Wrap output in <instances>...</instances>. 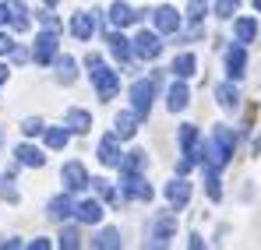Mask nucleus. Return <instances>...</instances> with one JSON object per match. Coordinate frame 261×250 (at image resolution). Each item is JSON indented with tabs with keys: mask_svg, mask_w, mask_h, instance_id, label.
Wrapping results in <instances>:
<instances>
[{
	"mask_svg": "<svg viewBox=\"0 0 261 250\" xmlns=\"http://www.w3.org/2000/svg\"><path fill=\"white\" fill-rule=\"evenodd\" d=\"M92 85H95V95H99L102 102H110V99L120 92V74L110 71V67H95V71H92Z\"/></svg>",
	"mask_w": 261,
	"mask_h": 250,
	"instance_id": "nucleus-3",
	"label": "nucleus"
},
{
	"mask_svg": "<svg viewBox=\"0 0 261 250\" xmlns=\"http://www.w3.org/2000/svg\"><path fill=\"white\" fill-rule=\"evenodd\" d=\"M106 42H110V53H113L120 64H127L130 57H134V42H130L124 32H110V39H106Z\"/></svg>",
	"mask_w": 261,
	"mask_h": 250,
	"instance_id": "nucleus-16",
	"label": "nucleus"
},
{
	"mask_svg": "<svg viewBox=\"0 0 261 250\" xmlns=\"http://www.w3.org/2000/svg\"><path fill=\"white\" fill-rule=\"evenodd\" d=\"M254 7H258V11H261V0H254Z\"/></svg>",
	"mask_w": 261,
	"mask_h": 250,
	"instance_id": "nucleus-44",
	"label": "nucleus"
},
{
	"mask_svg": "<svg viewBox=\"0 0 261 250\" xmlns=\"http://www.w3.org/2000/svg\"><path fill=\"white\" fill-rule=\"evenodd\" d=\"M14 159H18L21 166H32V169L46 166V155L36 148V145H18V148H14Z\"/></svg>",
	"mask_w": 261,
	"mask_h": 250,
	"instance_id": "nucleus-19",
	"label": "nucleus"
},
{
	"mask_svg": "<svg viewBox=\"0 0 261 250\" xmlns=\"http://www.w3.org/2000/svg\"><path fill=\"white\" fill-rule=\"evenodd\" d=\"M7 7H11V25H14V32H29V11H25V4L21 0H7Z\"/></svg>",
	"mask_w": 261,
	"mask_h": 250,
	"instance_id": "nucleus-23",
	"label": "nucleus"
},
{
	"mask_svg": "<svg viewBox=\"0 0 261 250\" xmlns=\"http://www.w3.org/2000/svg\"><path fill=\"white\" fill-rule=\"evenodd\" d=\"M74 218H78L82 226H95V222H102V205H99L95 198H85V201L74 205Z\"/></svg>",
	"mask_w": 261,
	"mask_h": 250,
	"instance_id": "nucleus-11",
	"label": "nucleus"
},
{
	"mask_svg": "<svg viewBox=\"0 0 261 250\" xmlns=\"http://www.w3.org/2000/svg\"><path fill=\"white\" fill-rule=\"evenodd\" d=\"M43 4H46V7H57V4H60V0H43Z\"/></svg>",
	"mask_w": 261,
	"mask_h": 250,
	"instance_id": "nucleus-43",
	"label": "nucleus"
},
{
	"mask_svg": "<svg viewBox=\"0 0 261 250\" xmlns=\"http://www.w3.org/2000/svg\"><path fill=\"white\" fill-rule=\"evenodd\" d=\"M141 14H145V11H134L124 0H117V4L110 7V25H113V29H127L134 21H141Z\"/></svg>",
	"mask_w": 261,
	"mask_h": 250,
	"instance_id": "nucleus-9",
	"label": "nucleus"
},
{
	"mask_svg": "<svg viewBox=\"0 0 261 250\" xmlns=\"http://www.w3.org/2000/svg\"><path fill=\"white\" fill-rule=\"evenodd\" d=\"M187 102H191V92H187L184 78H176V81L170 85V92H166V106H170V113H184Z\"/></svg>",
	"mask_w": 261,
	"mask_h": 250,
	"instance_id": "nucleus-12",
	"label": "nucleus"
},
{
	"mask_svg": "<svg viewBox=\"0 0 261 250\" xmlns=\"http://www.w3.org/2000/svg\"><path fill=\"white\" fill-rule=\"evenodd\" d=\"M4 53H14V39L7 36V32H0V57Z\"/></svg>",
	"mask_w": 261,
	"mask_h": 250,
	"instance_id": "nucleus-35",
	"label": "nucleus"
},
{
	"mask_svg": "<svg viewBox=\"0 0 261 250\" xmlns=\"http://www.w3.org/2000/svg\"><path fill=\"white\" fill-rule=\"evenodd\" d=\"M92 247H99V250H120V247H124V240H120V233H117V229H102V233L92 240Z\"/></svg>",
	"mask_w": 261,
	"mask_h": 250,
	"instance_id": "nucleus-25",
	"label": "nucleus"
},
{
	"mask_svg": "<svg viewBox=\"0 0 261 250\" xmlns=\"http://www.w3.org/2000/svg\"><path fill=\"white\" fill-rule=\"evenodd\" d=\"M237 4H240V0H216V14L219 18H233Z\"/></svg>",
	"mask_w": 261,
	"mask_h": 250,
	"instance_id": "nucleus-34",
	"label": "nucleus"
},
{
	"mask_svg": "<svg viewBox=\"0 0 261 250\" xmlns=\"http://www.w3.org/2000/svg\"><path fill=\"white\" fill-rule=\"evenodd\" d=\"M57 247H64V250H74V247H82V233H78L74 226L60 229V240H57Z\"/></svg>",
	"mask_w": 261,
	"mask_h": 250,
	"instance_id": "nucleus-30",
	"label": "nucleus"
},
{
	"mask_svg": "<svg viewBox=\"0 0 261 250\" xmlns=\"http://www.w3.org/2000/svg\"><path fill=\"white\" fill-rule=\"evenodd\" d=\"M152 99H155V81H152V78H141V81L130 85V102H134V113H138L141 120H148Z\"/></svg>",
	"mask_w": 261,
	"mask_h": 250,
	"instance_id": "nucleus-2",
	"label": "nucleus"
},
{
	"mask_svg": "<svg viewBox=\"0 0 261 250\" xmlns=\"http://www.w3.org/2000/svg\"><path fill=\"white\" fill-rule=\"evenodd\" d=\"M205 14H208V4H205V0H191V7H187V21H191V25H201Z\"/></svg>",
	"mask_w": 261,
	"mask_h": 250,
	"instance_id": "nucleus-31",
	"label": "nucleus"
},
{
	"mask_svg": "<svg viewBox=\"0 0 261 250\" xmlns=\"http://www.w3.org/2000/svg\"><path fill=\"white\" fill-rule=\"evenodd\" d=\"M226 67H229V78H233V81L247 74V71H244V67H247V53H244V42H237V46H233V49L226 53Z\"/></svg>",
	"mask_w": 261,
	"mask_h": 250,
	"instance_id": "nucleus-17",
	"label": "nucleus"
},
{
	"mask_svg": "<svg viewBox=\"0 0 261 250\" xmlns=\"http://www.w3.org/2000/svg\"><path fill=\"white\" fill-rule=\"evenodd\" d=\"M64 127H67L71 134H85L88 127H92V113L82 109V106H71V109L64 113Z\"/></svg>",
	"mask_w": 261,
	"mask_h": 250,
	"instance_id": "nucleus-13",
	"label": "nucleus"
},
{
	"mask_svg": "<svg viewBox=\"0 0 261 250\" xmlns=\"http://www.w3.org/2000/svg\"><path fill=\"white\" fill-rule=\"evenodd\" d=\"M145 166H148V155L134 148V152H127V155H124V162H120V173H141Z\"/></svg>",
	"mask_w": 261,
	"mask_h": 250,
	"instance_id": "nucleus-27",
	"label": "nucleus"
},
{
	"mask_svg": "<svg viewBox=\"0 0 261 250\" xmlns=\"http://www.w3.org/2000/svg\"><path fill=\"white\" fill-rule=\"evenodd\" d=\"M29 247H32V250H43V247H49V240H43V236H39V240H32Z\"/></svg>",
	"mask_w": 261,
	"mask_h": 250,
	"instance_id": "nucleus-41",
	"label": "nucleus"
},
{
	"mask_svg": "<svg viewBox=\"0 0 261 250\" xmlns=\"http://www.w3.org/2000/svg\"><path fill=\"white\" fill-rule=\"evenodd\" d=\"M67 141H71V130H67V127H46V145H49L53 152L67 148Z\"/></svg>",
	"mask_w": 261,
	"mask_h": 250,
	"instance_id": "nucleus-26",
	"label": "nucleus"
},
{
	"mask_svg": "<svg viewBox=\"0 0 261 250\" xmlns=\"http://www.w3.org/2000/svg\"><path fill=\"white\" fill-rule=\"evenodd\" d=\"M21 130H25V137H36V134H46V127L39 117H29L25 124H21Z\"/></svg>",
	"mask_w": 261,
	"mask_h": 250,
	"instance_id": "nucleus-33",
	"label": "nucleus"
},
{
	"mask_svg": "<svg viewBox=\"0 0 261 250\" xmlns=\"http://www.w3.org/2000/svg\"><path fill=\"white\" fill-rule=\"evenodd\" d=\"M187 198H191V183H187V176L180 173V176H176L173 183L166 187V201H170V205H173V208L180 211L184 205H187Z\"/></svg>",
	"mask_w": 261,
	"mask_h": 250,
	"instance_id": "nucleus-14",
	"label": "nucleus"
},
{
	"mask_svg": "<svg viewBox=\"0 0 261 250\" xmlns=\"http://www.w3.org/2000/svg\"><path fill=\"white\" fill-rule=\"evenodd\" d=\"M85 67H88V74H92L95 67H102V57H99V53H88V57H85Z\"/></svg>",
	"mask_w": 261,
	"mask_h": 250,
	"instance_id": "nucleus-36",
	"label": "nucleus"
},
{
	"mask_svg": "<svg viewBox=\"0 0 261 250\" xmlns=\"http://www.w3.org/2000/svg\"><path fill=\"white\" fill-rule=\"evenodd\" d=\"M216 99H219V106H222V109H237V106H240V92H237L233 78L216 88Z\"/></svg>",
	"mask_w": 261,
	"mask_h": 250,
	"instance_id": "nucleus-21",
	"label": "nucleus"
},
{
	"mask_svg": "<svg viewBox=\"0 0 261 250\" xmlns=\"http://www.w3.org/2000/svg\"><path fill=\"white\" fill-rule=\"evenodd\" d=\"M120 194L130 201H152V187L141 180V173H120Z\"/></svg>",
	"mask_w": 261,
	"mask_h": 250,
	"instance_id": "nucleus-5",
	"label": "nucleus"
},
{
	"mask_svg": "<svg viewBox=\"0 0 261 250\" xmlns=\"http://www.w3.org/2000/svg\"><path fill=\"white\" fill-rule=\"evenodd\" d=\"M233 32H237V42H254V36H258V21L254 18H237V25H233Z\"/></svg>",
	"mask_w": 261,
	"mask_h": 250,
	"instance_id": "nucleus-24",
	"label": "nucleus"
},
{
	"mask_svg": "<svg viewBox=\"0 0 261 250\" xmlns=\"http://www.w3.org/2000/svg\"><path fill=\"white\" fill-rule=\"evenodd\" d=\"M92 187H95V194H99L102 201H110V205H120V198H124V194H120V190H113V187H110V180H102V176H99V180H92Z\"/></svg>",
	"mask_w": 261,
	"mask_h": 250,
	"instance_id": "nucleus-29",
	"label": "nucleus"
},
{
	"mask_svg": "<svg viewBox=\"0 0 261 250\" xmlns=\"http://www.w3.org/2000/svg\"><path fill=\"white\" fill-rule=\"evenodd\" d=\"M152 21H155V32H176L180 29V14L173 7H166V4L152 11Z\"/></svg>",
	"mask_w": 261,
	"mask_h": 250,
	"instance_id": "nucleus-15",
	"label": "nucleus"
},
{
	"mask_svg": "<svg viewBox=\"0 0 261 250\" xmlns=\"http://www.w3.org/2000/svg\"><path fill=\"white\" fill-rule=\"evenodd\" d=\"M138 113H117V120H113V130H117V137L120 141H130L134 137V130H138Z\"/></svg>",
	"mask_w": 261,
	"mask_h": 250,
	"instance_id": "nucleus-20",
	"label": "nucleus"
},
{
	"mask_svg": "<svg viewBox=\"0 0 261 250\" xmlns=\"http://www.w3.org/2000/svg\"><path fill=\"white\" fill-rule=\"evenodd\" d=\"M173 233H176V211H159L148 222V247H166Z\"/></svg>",
	"mask_w": 261,
	"mask_h": 250,
	"instance_id": "nucleus-1",
	"label": "nucleus"
},
{
	"mask_svg": "<svg viewBox=\"0 0 261 250\" xmlns=\"http://www.w3.org/2000/svg\"><path fill=\"white\" fill-rule=\"evenodd\" d=\"M95 29H99V21H95L88 11H78V14L71 18V32H74L78 39H92V36H95Z\"/></svg>",
	"mask_w": 261,
	"mask_h": 250,
	"instance_id": "nucleus-18",
	"label": "nucleus"
},
{
	"mask_svg": "<svg viewBox=\"0 0 261 250\" xmlns=\"http://www.w3.org/2000/svg\"><path fill=\"white\" fill-rule=\"evenodd\" d=\"M46 215H49L53 222H67V218L74 215V201H71V190H64L60 198H53V201L46 205Z\"/></svg>",
	"mask_w": 261,
	"mask_h": 250,
	"instance_id": "nucleus-10",
	"label": "nucleus"
},
{
	"mask_svg": "<svg viewBox=\"0 0 261 250\" xmlns=\"http://www.w3.org/2000/svg\"><path fill=\"white\" fill-rule=\"evenodd\" d=\"M39 18H43V25H46V29H53V32H57V29H60V21H57V18H53V14H49V11H43V14H39Z\"/></svg>",
	"mask_w": 261,
	"mask_h": 250,
	"instance_id": "nucleus-37",
	"label": "nucleus"
},
{
	"mask_svg": "<svg viewBox=\"0 0 261 250\" xmlns=\"http://www.w3.org/2000/svg\"><path fill=\"white\" fill-rule=\"evenodd\" d=\"M130 42H134V53H138L141 60H155V57L163 53V39H159L155 32H148V29H141L138 39H130Z\"/></svg>",
	"mask_w": 261,
	"mask_h": 250,
	"instance_id": "nucleus-7",
	"label": "nucleus"
},
{
	"mask_svg": "<svg viewBox=\"0 0 261 250\" xmlns=\"http://www.w3.org/2000/svg\"><path fill=\"white\" fill-rule=\"evenodd\" d=\"M205 183H208V198L219 201L222 198V190H219V169H205Z\"/></svg>",
	"mask_w": 261,
	"mask_h": 250,
	"instance_id": "nucleus-32",
	"label": "nucleus"
},
{
	"mask_svg": "<svg viewBox=\"0 0 261 250\" xmlns=\"http://www.w3.org/2000/svg\"><path fill=\"white\" fill-rule=\"evenodd\" d=\"M0 141H4V134H0Z\"/></svg>",
	"mask_w": 261,
	"mask_h": 250,
	"instance_id": "nucleus-45",
	"label": "nucleus"
},
{
	"mask_svg": "<svg viewBox=\"0 0 261 250\" xmlns=\"http://www.w3.org/2000/svg\"><path fill=\"white\" fill-rule=\"evenodd\" d=\"M57 49H60V42H57V32L53 29H46V32H39L36 36V46H32V60L36 64H53L57 60Z\"/></svg>",
	"mask_w": 261,
	"mask_h": 250,
	"instance_id": "nucleus-4",
	"label": "nucleus"
},
{
	"mask_svg": "<svg viewBox=\"0 0 261 250\" xmlns=\"http://www.w3.org/2000/svg\"><path fill=\"white\" fill-rule=\"evenodd\" d=\"M7 21H11V7H7V4H0V25H7Z\"/></svg>",
	"mask_w": 261,
	"mask_h": 250,
	"instance_id": "nucleus-38",
	"label": "nucleus"
},
{
	"mask_svg": "<svg viewBox=\"0 0 261 250\" xmlns=\"http://www.w3.org/2000/svg\"><path fill=\"white\" fill-rule=\"evenodd\" d=\"M74 60L71 57H57V81L60 85H74Z\"/></svg>",
	"mask_w": 261,
	"mask_h": 250,
	"instance_id": "nucleus-28",
	"label": "nucleus"
},
{
	"mask_svg": "<svg viewBox=\"0 0 261 250\" xmlns=\"http://www.w3.org/2000/svg\"><path fill=\"white\" fill-rule=\"evenodd\" d=\"M7 74H11V71H7V64H0V85L7 81Z\"/></svg>",
	"mask_w": 261,
	"mask_h": 250,
	"instance_id": "nucleus-42",
	"label": "nucleus"
},
{
	"mask_svg": "<svg viewBox=\"0 0 261 250\" xmlns=\"http://www.w3.org/2000/svg\"><path fill=\"white\" fill-rule=\"evenodd\" d=\"M187 243H191V247H194V250H201V247H205V240H201V236H198V233H194V236H191V240H187Z\"/></svg>",
	"mask_w": 261,
	"mask_h": 250,
	"instance_id": "nucleus-40",
	"label": "nucleus"
},
{
	"mask_svg": "<svg viewBox=\"0 0 261 250\" xmlns=\"http://www.w3.org/2000/svg\"><path fill=\"white\" fill-rule=\"evenodd\" d=\"M0 194H4V198H7V201H18V190H14V187H4V190H0Z\"/></svg>",
	"mask_w": 261,
	"mask_h": 250,
	"instance_id": "nucleus-39",
	"label": "nucleus"
},
{
	"mask_svg": "<svg viewBox=\"0 0 261 250\" xmlns=\"http://www.w3.org/2000/svg\"><path fill=\"white\" fill-rule=\"evenodd\" d=\"M60 180H64V190H71V194H78V190L92 187V180H88V169L82 166V162H67V166L60 169Z\"/></svg>",
	"mask_w": 261,
	"mask_h": 250,
	"instance_id": "nucleus-6",
	"label": "nucleus"
},
{
	"mask_svg": "<svg viewBox=\"0 0 261 250\" xmlns=\"http://www.w3.org/2000/svg\"><path fill=\"white\" fill-rule=\"evenodd\" d=\"M170 71H173L176 78H184V81H187V78H194V71H198V60H194V53H180V57L173 60V67H170Z\"/></svg>",
	"mask_w": 261,
	"mask_h": 250,
	"instance_id": "nucleus-22",
	"label": "nucleus"
},
{
	"mask_svg": "<svg viewBox=\"0 0 261 250\" xmlns=\"http://www.w3.org/2000/svg\"><path fill=\"white\" fill-rule=\"evenodd\" d=\"M120 137H117V130L113 134H106L102 141H99V162L102 166H117L120 169V162H124V155H120V145H117Z\"/></svg>",
	"mask_w": 261,
	"mask_h": 250,
	"instance_id": "nucleus-8",
	"label": "nucleus"
}]
</instances>
